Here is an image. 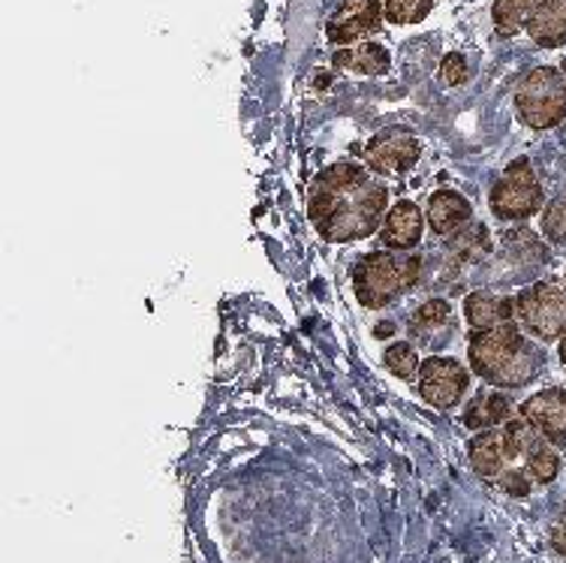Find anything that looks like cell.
Segmentation results:
<instances>
[{
	"label": "cell",
	"instance_id": "cell-27",
	"mask_svg": "<svg viewBox=\"0 0 566 563\" xmlns=\"http://www.w3.org/2000/svg\"><path fill=\"white\" fill-rule=\"evenodd\" d=\"M564 70H566V66H564Z\"/></svg>",
	"mask_w": 566,
	"mask_h": 563
},
{
	"label": "cell",
	"instance_id": "cell-10",
	"mask_svg": "<svg viewBox=\"0 0 566 563\" xmlns=\"http://www.w3.org/2000/svg\"><path fill=\"white\" fill-rule=\"evenodd\" d=\"M382 15L380 0H344V7L328 19V40L338 45L359 43L380 31Z\"/></svg>",
	"mask_w": 566,
	"mask_h": 563
},
{
	"label": "cell",
	"instance_id": "cell-11",
	"mask_svg": "<svg viewBox=\"0 0 566 563\" xmlns=\"http://www.w3.org/2000/svg\"><path fill=\"white\" fill-rule=\"evenodd\" d=\"M518 413L555 449H566V389L536 392L518 407Z\"/></svg>",
	"mask_w": 566,
	"mask_h": 563
},
{
	"label": "cell",
	"instance_id": "cell-22",
	"mask_svg": "<svg viewBox=\"0 0 566 563\" xmlns=\"http://www.w3.org/2000/svg\"><path fill=\"white\" fill-rule=\"evenodd\" d=\"M386 368L392 371L398 379H413L419 374V356H416V350L401 341V344H392V347L386 350Z\"/></svg>",
	"mask_w": 566,
	"mask_h": 563
},
{
	"label": "cell",
	"instance_id": "cell-24",
	"mask_svg": "<svg viewBox=\"0 0 566 563\" xmlns=\"http://www.w3.org/2000/svg\"><path fill=\"white\" fill-rule=\"evenodd\" d=\"M552 545H555L560 554H566V512L557 519L555 531H552Z\"/></svg>",
	"mask_w": 566,
	"mask_h": 563
},
{
	"label": "cell",
	"instance_id": "cell-14",
	"mask_svg": "<svg viewBox=\"0 0 566 563\" xmlns=\"http://www.w3.org/2000/svg\"><path fill=\"white\" fill-rule=\"evenodd\" d=\"M527 33L543 49L566 45V0H543L534 19L527 22Z\"/></svg>",
	"mask_w": 566,
	"mask_h": 563
},
{
	"label": "cell",
	"instance_id": "cell-7",
	"mask_svg": "<svg viewBox=\"0 0 566 563\" xmlns=\"http://www.w3.org/2000/svg\"><path fill=\"white\" fill-rule=\"evenodd\" d=\"M543 185L536 178L534 166L518 157L506 166V173L497 185L491 187V211L501 220H527L543 208Z\"/></svg>",
	"mask_w": 566,
	"mask_h": 563
},
{
	"label": "cell",
	"instance_id": "cell-3",
	"mask_svg": "<svg viewBox=\"0 0 566 563\" xmlns=\"http://www.w3.org/2000/svg\"><path fill=\"white\" fill-rule=\"evenodd\" d=\"M468 356L470 368L485 383L501 389H522L534 383L545 365L543 347L515 320L489 332H476L470 341Z\"/></svg>",
	"mask_w": 566,
	"mask_h": 563
},
{
	"label": "cell",
	"instance_id": "cell-1",
	"mask_svg": "<svg viewBox=\"0 0 566 563\" xmlns=\"http://www.w3.org/2000/svg\"><path fill=\"white\" fill-rule=\"evenodd\" d=\"M389 190L359 163H335L316 175L307 190V215L326 241H356L377 232Z\"/></svg>",
	"mask_w": 566,
	"mask_h": 563
},
{
	"label": "cell",
	"instance_id": "cell-20",
	"mask_svg": "<svg viewBox=\"0 0 566 563\" xmlns=\"http://www.w3.org/2000/svg\"><path fill=\"white\" fill-rule=\"evenodd\" d=\"M380 3L392 24H419L434 7V0H380Z\"/></svg>",
	"mask_w": 566,
	"mask_h": 563
},
{
	"label": "cell",
	"instance_id": "cell-12",
	"mask_svg": "<svg viewBox=\"0 0 566 563\" xmlns=\"http://www.w3.org/2000/svg\"><path fill=\"white\" fill-rule=\"evenodd\" d=\"M422 211L413 206V202H407L401 199L398 206L389 208V215H386V223H382L380 241L382 248L389 250H413L419 241H422Z\"/></svg>",
	"mask_w": 566,
	"mask_h": 563
},
{
	"label": "cell",
	"instance_id": "cell-25",
	"mask_svg": "<svg viewBox=\"0 0 566 563\" xmlns=\"http://www.w3.org/2000/svg\"><path fill=\"white\" fill-rule=\"evenodd\" d=\"M377 337H392L395 335V325L392 323H380L377 325V332H374Z\"/></svg>",
	"mask_w": 566,
	"mask_h": 563
},
{
	"label": "cell",
	"instance_id": "cell-2",
	"mask_svg": "<svg viewBox=\"0 0 566 563\" xmlns=\"http://www.w3.org/2000/svg\"><path fill=\"white\" fill-rule=\"evenodd\" d=\"M470 465L485 479L524 473L536 486H548L560 473V449L548 444L531 423L510 419L501 428L482 431L470 440Z\"/></svg>",
	"mask_w": 566,
	"mask_h": 563
},
{
	"label": "cell",
	"instance_id": "cell-21",
	"mask_svg": "<svg viewBox=\"0 0 566 563\" xmlns=\"http://www.w3.org/2000/svg\"><path fill=\"white\" fill-rule=\"evenodd\" d=\"M543 236L552 241V244L566 248V194L555 196V199L543 208Z\"/></svg>",
	"mask_w": 566,
	"mask_h": 563
},
{
	"label": "cell",
	"instance_id": "cell-9",
	"mask_svg": "<svg viewBox=\"0 0 566 563\" xmlns=\"http://www.w3.org/2000/svg\"><path fill=\"white\" fill-rule=\"evenodd\" d=\"M422 154V145L413 133L403 127H389L380 131L365 145V163L370 173L377 175H403L410 173Z\"/></svg>",
	"mask_w": 566,
	"mask_h": 563
},
{
	"label": "cell",
	"instance_id": "cell-15",
	"mask_svg": "<svg viewBox=\"0 0 566 563\" xmlns=\"http://www.w3.org/2000/svg\"><path fill=\"white\" fill-rule=\"evenodd\" d=\"M464 316L476 332H489L515 320V299H501L491 293H473L464 302Z\"/></svg>",
	"mask_w": 566,
	"mask_h": 563
},
{
	"label": "cell",
	"instance_id": "cell-23",
	"mask_svg": "<svg viewBox=\"0 0 566 563\" xmlns=\"http://www.w3.org/2000/svg\"><path fill=\"white\" fill-rule=\"evenodd\" d=\"M440 73H443L447 85H461V82H468V61L461 54H449Z\"/></svg>",
	"mask_w": 566,
	"mask_h": 563
},
{
	"label": "cell",
	"instance_id": "cell-4",
	"mask_svg": "<svg viewBox=\"0 0 566 563\" xmlns=\"http://www.w3.org/2000/svg\"><path fill=\"white\" fill-rule=\"evenodd\" d=\"M422 278V257H392V253H365L353 269V290L365 307H386L401 299Z\"/></svg>",
	"mask_w": 566,
	"mask_h": 563
},
{
	"label": "cell",
	"instance_id": "cell-19",
	"mask_svg": "<svg viewBox=\"0 0 566 563\" xmlns=\"http://www.w3.org/2000/svg\"><path fill=\"white\" fill-rule=\"evenodd\" d=\"M543 0H494V28L503 37H515V33L527 31V22L534 19Z\"/></svg>",
	"mask_w": 566,
	"mask_h": 563
},
{
	"label": "cell",
	"instance_id": "cell-16",
	"mask_svg": "<svg viewBox=\"0 0 566 563\" xmlns=\"http://www.w3.org/2000/svg\"><path fill=\"white\" fill-rule=\"evenodd\" d=\"M512 404L503 392H482L464 410V425L470 431H491V428H501L510 423Z\"/></svg>",
	"mask_w": 566,
	"mask_h": 563
},
{
	"label": "cell",
	"instance_id": "cell-6",
	"mask_svg": "<svg viewBox=\"0 0 566 563\" xmlns=\"http://www.w3.org/2000/svg\"><path fill=\"white\" fill-rule=\"evenodd\" d=\"M515 323L539 344H552L566 335V283L536 281L515 295Z\"/></svg>",
	"mask_w": 566,
	"mask_h": 563
},
{
	"label": "cell",
	"instance_id": "cell-5",
	"mask_svg": "<svg viewBox=\"0 0 566 563\" xmlns=\"http://www.w3.org/2000/svg\"><path fill=\"white\" fill-rule=\"evenodd\" d=\"M518 118L531 131H552L566 121V76L555 66H536L515 91Z\"/></svg>",
	"mask_w": 566,
	"mask_h": 563
},
{
	"label": "cell",
	"instance_id": "cell-17",
	"mask_svg": "<svg viewBox=\"0 0 566 563\" xmlns=\"http://www.w3.org/2000/svg\"><path fill=\"white\" fill-rule=\"evenodd\" d=\"M332 64L349 73H361V76H382L389 70V52L380 43H359L344 52H335Z\"/></svg>",
	"mask_w": 566,
	"mask_h": 563
},
{
	"label": "cell",
	"instance_id": "cell-8",
	"mask_svg": "<svg viewBox=\"0 0 566 563\" xmlns=\"http://www.w3.org/2000/svg\"><path fill=\"white\" fill-rule=\"evenodd\" d=\"M470 386L468 368L458 362V358L449 356H431L428 362H422L419 368V392L422 398L437 410H449L455 407L464 392Z\"/></svg>",
	"mask_w": 566,
	"mask_h": 563
},
{
	"label": "cell",
	"instance_id": "cell-13",
	"mask_svg": "<svg viewBox=\"0 0 566 563\" xmlns=\"http://www.w3.org/2000/svg\"><path fill=\"white\" fill-rule=\"evenodd\" d=\"M470 215H473V208L455 190H437L428 202V227L434 236H452L468 223Z\"/></svg>",
	"mask_w": 566,
	"mask_h": 563
},
{
	"label": "cell",
	"instance_id": "cell-26",
	"mask_svg": "<svg viewBox=\"0 0 566 563\" xmlns=\"http://www.w3.org/2000/svg\"><path fill=\"white\" fill-rule=\"evenodd\" d=\"M560 362H564V368H566V335L560 337Z\"/></svg>",
	"mask_w": 566,
	"mask_h": 563
},
{
	"label": "cell",
	"instance_id": "cell-18",
	"mask_svg": "<svg viewBox=\"0 0 566 563\" xmlns=\"http://www.w3.org/2000/svg\"><path fill=\"white\" fill-rule=\"evenodd\" d=\"M452 320V307L443 299H431V302H424L419 311L410 320V332H413L416 341H422L428 347H437V332H443L447 335V325Z\"/></svg>",
	"mask_w": 566,
	"mask_h": 563
}]
</instances>
